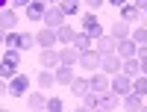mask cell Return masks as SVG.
I'll return each mask as SVG.
<instances>
[{"label":"cell","mask_w":147,"mask_h":112,"mask_svg":"<svg viewBox=\"0 0 147 112\" xmlns=\"http://www.w3.org/2000/svg\"><path fill=\"white\" fill-rule=\"evenodd\" d=\"M129 3H138V0H129Z\"/></svg>","instance_id":"cell-41"},{"label":"cell","mask_w":147,"mask_h":112,"mask_svg":"<svg viewBox=\"0 0 147 112\" xmlns=\"http://www.w3.org/2000/svg\"><path fill=\"white\" fill-rule=\"evenodd\" d=\"M77 59H80V50H74L71 44H65L59 50V65H77Z\"/></svg>","instance_id":"cell-20"},{"label":"cell","mask_w":147,"mask_h":112,"mask_svg":"<svg viewBox=\"0 0 147 112\" xmlns=\"http://www.w3.org/2000/svg\"><path fill=\"white\" fill-rule=\"evenodd\" d=\"M121 74H127L129 80H132V77H138V74H141L138 56H129V59H124V62H121Z\"/></svg>","instance_id":"cell-19"},{"label":"cell","mask_w":147,"mask_h":112,"mask_svg":"<svg viewBox=\"0 0 147 112\" xmlns=\"http://www.w3.org/2000/svg\"><path fill=\"white\" fill-rule=\"evenodd\" d=\"M6 94H9V83H6L3 77H0V100H3V97H6Z\"/></svg>","instance_id":"cell-35"},{"label":"cell","mask_w":147,"mask_h":112,"mask_svg":"<svg viewBox=\"0 0 147 112\" xmlns=\"http://www.w3.org/2000/svg\"><path fill=\"white\" fill-rule=\"evenodd\" d=\"M32 44H35V35L32 33H21V53H27Z\"/></svg>","instance_id":"cell-32"},{"label":"cell","mask_w":147,"mask_h":112,"mask_svg":"<svg viewBox=\"0 0 147 112\" xmlns=\"http://www.w3.org/2000/svg\"><path fill=\"white\" fill-rule=\"evenodd\" d=\"M118 18H121V21H127V24H138L141 9H138L136 3H129V0H127V3H121V6H118Z\"/></svg>","instance_id":"cell-5"},{"label":"cell","mask_w":147,"mask_h":112,"mask_svg":"<svg viewBox=\"0 0 147 112\" xmlns=\"http://www.w3.org/2000/svg\"><path fill=\"white\" fill-rule=\"evenodd\" d=\"M47 12V0H30L27 6H24V15H27L30 21H41Z\"/></svg>","instance_id":"cell-8"},{"label":"cell","mask_w":147,"mask_h":112,"mask_svg":"<svg viewBox=\"0 0 147 112\" xmlns=\"http://www.w3.org/2000/svg\"><path fill=\"white\" fill-rule=\"evenodd\" d=\"M47 3H59V0H47Z\"/></svg>","instance_id":"cell-40"},{"label":"cell","mask_w":147,"mask_h":112,"mask_svg":"<svg viewBox=\"0 0 147 112\" xmlns=\"http://www.w3.org/2000/svg\"><path fill=\"white\" fill-rule=\"evenodd\" d=\"M59 9H62L65 15H77L80 12V0H59Z\"/></svg>","instance_id":"cell-30"},{"label":"cell","mask_w":147,"mask_h":112,"mask_svg":"<svg viewBox=\"0 0 147 112\" xmlns=\"http://www.w3.org/2000/svg\"><path fill=\"white\" fill-rule=\"evenodd\" d=\"M106 3H112V6H115V9H118V6H121V3H127V0H106Z\"/></svg>","instance_id":"cell-36"},{"label":"cell","mask_w":147,"mask_h":112,"mask_svg":"<svg viewBox=\"0 0 147 112\" xmlns=\"http://www.w3.org/2000/svg\"><path fill=\"white\" fill-rule=\"evenodd\" d=\"M30 92V77H27V74H15V77H9V94L12 97H24V94H27Z\"/></svg>","instance_id":"cell-3"},{"label":"cell","mask_w":147,"mask_h":112,"mask_svg":"<svg viewBox=\"0 0 147 112\" xmlns=\"http://www.w3.org/2000/svg\"><path fill=\"white\" fill-rule=\"evenodd\" d=\"M65 12L62 9H59V3H47V12H44V27H50V30H56V27H62V24H65Z\"/></svg>","instance_id":"cell-2"},{"label":"cell","mask_w":147,"mask_h":112,"mask_svg":"<svg viewBox=\"0 0 147 112\" xmlns=\"http://www.w3.org/2000/svg\"><path fill=\"white\" fill-rule=\"evenodd\" d=\"M21 71V50H9L0 56V77L3 80H9V77H15V74Z\"/></svg>","instance_id":"cell-1"},{"label":"cell","mask_w":147,"mask_h":112,"mask_svg":"<svg viewBox=\"0 0 147 112\" xmlns=\"http://www.w3.org/2000/svg\"><path fill=\"white\" fill-rule=\"evenodd\" d=\"M12 3H15V6H27L30 0H12Z\"/></svg>","instance_id":"cell-37"},{"label":"cell","mask_w":147,"mask_h":112,"mask_svg":"<svg viewBox=\"0 0 147 112\" xmlns=\"http://www.w3.org/2000/svg\"><path fill=\"white\" fill-rule=\"evenodd\" d=\"M115 53H118L121 59H129V56L138 53V44L132 41L129 35H127V39H118V41H115Z\"/></svg>","instance_id":"cell-9"},{"label":"cell","mask_w":147,"mask_h":112,"mask_svg":"<svg viewBox=\"0 0 147 112\" xmlns=\"http://www.w3.org/2000/svg\"><path fill=\"white\" fill-rule=\"evenodd\" d=\"M74 33H77V30H71V24H62V27H56V39L62 44H71L74 41Z\"/></svg>","instance_id":"cell-26"},{"label":"cell","mask_w":147,"mask_h":112,"mask_svg":"<svg viewBox=\"0 0 147 112\" xmlns=\"http://www.w3.org/2000/svg\"><path fill=\"white\" fill-rule=\"evenodd\" d=\"M3 39H6V30H3V27H0V44H3Z\"/></svg>","instance_id":"cell-38"},{"label":"cell","mask_w":147,"mask_h":112,"mask_svg":"<svg viewBox=\"0 0 147 112\" xmlns=\"http://www.w3.org/2000/svg\"><path fill=\"white\" fill-rule=\"evenodd\" d=\"M53 77H56V83H59V86H71V80L77 77V74H74V65H56Z\"/></svg>","instance_id":"cell-17"},{"label":"cell","mask_w":147,"mask_h":112,"mask_svg":"<svg viewBox=\"0 0 147 112\" xmlns=\"http://www.w3.org/2000/svg\"><path fill=\"white\" fill-rule=\"evenodd\" d=\"M82 30L91 35V39H97V35H103V27H100V21H97L94 12H85L82 15Z\"/></svg>","instance_id":"cell-10"},{"label":"cell","mask_w":147,"mask_h":112,"mask_svg":"<svg viewBox=\"0 0 147 112\" xmlns=\"http://www.w3.org/2000/svg\"><path fill=\"white\" fill-rule=\"evenodd\" d=\"M3 44H6V47H12V50H21V33L9 30V33H6V39H3Z\"/></svg>","instance_id":"cell-29"},{"label":"cell","mask_w":147,"mask_h":112,"mask_svg":"<svg viewBox=\"0 0 147 112\" xmlns=\"http://www.w3.org/2000/svg\"><path fill=\"white\" fill-rule=\"evenodd\" d=\"M53 86H56L53 71L50 68H41V74H38V89H53Z\"/></svg>","instance_id":"cell-25"},{"label":"cell","mask_w":147,"mask_h":112,"mask_svg":"<svg viewBox=\"0 0 147 112\" xmlns=\"http://www.w3.org/2000/svg\"><path fill=\"white\" fill-rule=\"evenodd\" d=\"M88 89L91 92H106L109 89V74H103V71H91V77H88Z\"/></svg>","instance_id":"cell-11"},{"label":"cell","mask_w":147,"mask_h":112,"mask_svg":"<svg viewBox=\"0 0 147 112\" xmlns=\"http://www.w3.org/2000/svg\"><path fill=\"white\" fill-rule=\"evenodd\" d=\"M103 3H106V0H85V6H88L91 12H97V9H100Z\"/></svg>","instance_id":"cell-34"},{"label":"cell","mask_w":147,"mask_h":112,"mask_svg":"<svg viewBox=\"0 0 147 112\" xmlns=\"http://www.w3.org/2000/svg\"><path fill=\"white\" fill-rule=\"evenodd\" d=\"M121 62H124V59H121L118 53H103V56H100V71L112 77V74L121 71Z\"/></svg>","instance_id":"cell-7"},{"label":"cell","mask_w":147,"mask_h":112,"mask_svg":"<svg viewBox=\"0 0 147 112\" xmlns=\"http://www.w3.org/2000/svg\"><path fill=\"white\" fill-rule=\"evenodd\" d=\"M6 3H9V0H0V9H3V6H6Z\"/></svg>","instance_id":"cell-39"},{"label":"cell","mask_w":147,"mask_h":112,"mask_svg":"<svg viewBox=\"0 0 147 112\" xmlns=\"http://www.w3.org/2000/svg\"><path fill=\"white\" fill-rule=\"evenodd\" d=\"M38 65H44V68H56V65H59V50H56V47H41Z\"/></svg>","instance_id":"cell-15"},{"label":"cell","mask_w":147,"mask_h":112,"mask_svg":"<svg viewBox=\"0 0 147 112\" xmlns=\"http://www.w3.org/2000/svg\"><path fill=\"white\" fill-rule=\"evenodd\" d=\"M129 39L136 41V44H147V27H136V30H129Z\"/></svg>","instance_id":"cell-31"},{"label":"cell","mask_w":147,"mask_h":112,"mask_svg":"<svg viewBox=\"0 0 147 112\" xmlns=\"http://www.w3.org/2000/svg\"><path fill=\"white\" fill-rule=\"evenodd\" d=\"M82 109H100V94L97 92H85L82 94Z\"/></svg>","instance_id":"cell-27"},{"label":"cell","mask_w":147,"mask_h":112,"mask_svg":"<svg viewBox=\"0 0 147 112\" xmlns=\"http://www.w3.org/2000/svg\"><path fill=\"white\" fill-rule=\"evenodd\" d=\"M47 112H62L65 109V103H62V97H47V106H44Z\"/></svg>","instance_id":"cell-33"},{"label":"cell","mask_w":147,"mask_h":112,"mask_svg":"<svg viewBox=\"0 0 147 112\" xmlns=\"http://www.w3.org/2000/svg\"><path fill=\"white\" fill-rule=\"evenodd\" d=\"M129 30H132V24H127V21L115 18V24H112V35H115V39H127V35H129Z\"/></svg>","instance_id":"cell-24"},{"label":"cell","mask_w":147,"mask_h":112,"mask_svg":"<svg viewBox=\"0 0 147 112\" xmlns=\"http://www.w3.org/2000/svg\"><path fill=\"white\" fill-rule=\"evenodd\" d=\"M77 65H82L85 71H100V53H97L94 47L91 50H82L80 59H77Z\"/></svg>","instance_id":"cell-6"},{"label":"cell","mask_w":147,"mask_h":112,"mask_svg":"<svg viewBox=\"0 0 147 112\" xmlns=\"http://www.w3.org/2000/svg\"><path fill=\"white\" fill-rule=\"evenodd\" d=\"M18 21H21V18H18V12H15V9H6V6L0 9V27H3L6 33H9V30H15V27H18Z\"/></svg>","instance_id":"cell-14"},{"label":"cell","mask_w":147,"mask_h":112,"mask_svg":"<svg viewBox=\"0 0 147 112\" xmlns=\"http://www.w3.org/2000/svg\"><path fill=\"white\" fill-rule=\"evenodd\" d=\"M132 92L147 97V74H138V77H132Z\"/></svg>","instance_id":"cell-28"},{"label":"cell","mask_w":147,"mask_h":112,"mask_svg":"<svg viewBox=\"0 0 147 112\" xmlns=\"http://www.w3.org/2000/svg\"><path fill=\"white\" fill-rule=\"evenodd\" d=\"M115 41H118L115 35H106V33H103V35H97V39H94V50L100 53V56H103V53H115Z\"/></svg>","instance_id":"cell-12"},{"label":"cell","mask_w":147,"mask_h":112,"mask_svg":"<svg viewBox=\"0 0 147 112\" xmlns=\"http://www.w3.org/2000/svg\"><path fill=\"white\" fill-rule=\"evenodd\" d=\"M121 103H124L127 109L136 112V109H141V106H144V97H141V94H136V92H127L124 97H121Z\"/></svg>","instance_id":"cell-21"},{"label":"cell","mask_w":147,"mask_h":112,"mask_svg":"<svg viewBox=\"0 0 147 112\" xmlns=\"http://www.w3.org/2000/svg\"><path fill=\"white\" fill-rule=\"evenodd\" d=\"M56 30H50V27H44V30H38L35 33V44H41V47H56Z\"/></svg>","instance_id":"cell-16"},{"label":"cell","mask_w":147,"mask_h":112,"mask_svg":"<svg viewBox=\"0 0 147 112\" xmlns=\"http://www.w3.org/2000/svg\"><path fill=\"white\" fill-rule=\"evenodd\" d=\"M109 92H115L118 97H124L127 92H132V80L127 77V74H112V80H109Z\"/></svg>","instance_id":"cell-4"},{"label":"cell","mask_w":147,"mask_h":112,"mask_svg":"<svg viewBox=\"0 0 147 112\" xmlns=\"http://www.w3.org/2000/svg\"><path fill=\"white\" fill-rule=\"evenodd\" d=\"M68 89H71V94H77V97H82L85 92H91V89H88V80H85V77H74Z\"/></svg>","instance_id":"cell-22"},{"label":"cell","mask_w":147,"mask_h":112,"mask_svg":"<svg viewBox=\"0 0 147 112\" xmlns=\"http://www.w3.org/2000/svg\"><path fill=\"white\" fill-rule=\"evenodd\" d=\"M71 47H74V50H80V53H82V50H91V47H94V39H91L85 30H80V33H74Z\"/></svg>","instance_id":"cell-13"},{"label":"cell","mask_w":147,"mask_h":112,"mask_svg":"<svg viewBox=\"0 0 147 112\" xmlns=\"http://www.w3.org/2000/svg\"><path fill=\"white\" fill-rule=\"evenodd\" d=\"M27 106H30L32 112L44 109V106H47V94H44V92H27Z\"/></svg>","instance_id":"cell-18"},{"label":"cell","mask_w":147,"mask_h":112,"mask_svg":"<svg viewBox=\"0 0 147 112\" xmlns=\"http://www.w3.org/2000/svg\"><path fill=\"white\" fill-rule=\"evenodd\" d=\"M118 100H121V97L115 94V92H100V109H118Z\"/></svg>","instance_id":"cell-23"}]
</instances>
